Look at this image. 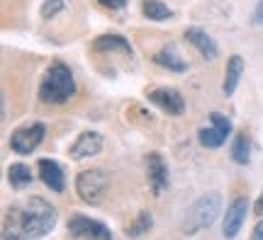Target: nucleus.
Segmentation results:
<instances>
[{"label": "nucleus", "mask_w": 263, "mask_h": 240, "mask_svg": "<svg viewBox=\"0 0 263 240\" xmlns=\"http://www.w3.org/2000/svg\"><path fill=\"white\" fill-rule=\"evenodd\" d=\"M185 39H188L190 44H193V47L200 51V56H202V58H207V61H215L217 54H219V49H217L215 39L210 37L205 29L188 27V29H185Z\"/></svg>", "instance_id": "nucleus-13"}, {"label": "nucleus", "mask_w": 263, "mask_h": 240, "mask_svg": "<svg viewBox=\"0 0 263 240\" xmlns=\"http://www.w3.org/2000/svg\"><path fill=\"white\" fill-rule=\"evenodd\" d=\"M93 49L95 51H100V54H132V47L129 41L120 34H103V37H98L93 41Z\"/></svg>", "instance_id": "nucleus-14"}, {"label": "nucleus", "mask_w": 263, "mask_h": 240, "mask_svg": "<svg viewBox=\"0 0 263 240\" xmlns=\"http://www.w3.org/2000/svg\"><path fill=\"white\" fill-rule=\"evenodd\" d=\"M100 5H105V8L110 10H122L124 5H127V0H98Z\"/></svg>", "instance_id": "nucleus-22"}, {"label": "nucleus", "mask_w": 263, "mask_h": 240, "mask_svg": "<svg viewBox=\"0 0 263 240\" xmlns=\"http://www.w3.org/2000/svg\"><path fill=\"white\" fill-rule=\"evenodd\" d=\"M37 170H39V177L42 182L51 189V192L61 194L66 189V177H64V170L59 165L57 160H49V158H42L37 163Z\"/></svg>", "instance_id": "nucleus-12"}, {"label": "nucleus", "mask_w": 263, "mask_h": 240, "mask_svg": "<svg viewBox=\"0 0 263 240\" xmlns=\"http://www.w3.org/2000/svg\"><path fill=\"white\" fill-rule=\"evenodd\" d=\"M107 187H110V175L105 172L103 167L83 170L81 175L76 177V192L90 206H98V204L103 202L105 194H107Z\"/></svg>", "instance_id": "nucleus-4"}, {"label": "nucleus", "mask_w": 263, "mask_h": 240, "mask_svg": "<svg viewBox=\"0 0 263 240\" xmlns=\"http://www.w3.org/2000/svg\"><path fill=\"white\" fill-rule=\"evenodd\" d=\"M251 240H263V221H261V223H256L254 233H251Z\"/></svg>", "instance_id": "nucleus-24"}, {"label": "nucleus", "mask_w": 263, "mask_h": 240, "mask_svg": "<svg viewBox=\"0 0 263 240\" xmlns=\"http://www.w3.org/2000/svg\"><path fill=\"white\" fill-rule=\"evenodd\" d=\"M103 150V136L98 131H83L78 139L71 143L68 148V156L73 160H85V158H93Z\"/></svg>", "instance_id": "nucleus-9"}, {"label": "nucleus", "mask_w": 263, "mask_h": 240, "mask_svg": "<svg viewBox=\"0 0 263 240\" xmlns=\"http://www.w3.org/2000/svg\"><path fill=\"white\" fill-rule=\"evenodd\" d=\"M42 139H44V124H39V121L25 124V126H20V129L12 131L10 148H12L15 153H20V156H27V153H32V150L42 143Z\"/></svg>", "instance_id": "nucleus-6"}, {"label": "nucleus", "mask_w": 263, "mask_h": 240, "mask_svg": "<svg viewBox=\"0 0 263 240\" xmlns=\"http://www.w3.org/2000/svg\"><path fill=\"white\" fill-rule=\"evenodd\" d=\"M249 199L246 197H236L234 202L229 204V209H227L224 213V223H222V235H224L227 240H232L239 235V231H241V226H244L246 221V213H249Z\"/></svg>", "instance_id": "nucleus-7"}, {"label": "nucleus", "mask_w": 263, "mask_h": 240, "mask_svg": "<svg viewBox=\"0 0 263 240\" xmlns=\"http://www.w3.org/2000/svg\"><path fill=\"white\" fill-rule=\"evenodd\" d=\"M141 10H144V17L154 19V22H163V19L173 17V12H171L168 5H163L159 0H144V3H141Z\"/></svg>", "instance_id": "nucleus-18"}, {"label": "nucleus", "mask_w": 263, "mask_h": 240, "mask_svg": "<svg viewBox=\"0 0 263 240\" xmlns=\"http://www.w3.org/2000/svg\"><path fill=\"white\" fill-rule=\"evenodd\" d=\"M154 61L159 66H163V68H168V71H173V73H185L188 71V66H185V61L180 58V54L176 51V47H163L159 51V54L154 56Z\"/></svg>", "instance_id": "nucleus-16"}, {"label": "nucleus", "mask_w": 263, "mask_h": 240, "mask_svg": "<svg viewBox=\"0 0 263 240\" xmlns=\"http://www.w3.org/2000/svg\"><path fill=\"white\" fill-rule=\"evenodd\" d=\"M149 100L154 102L159 110L171 114V117H178V114H183V110H185V102H183L180 93L173 90V88H156V90H151Z\"/></svg>", "instance_id": "nucleus-10"}, {"label": "nucleus", "mask_w": 263, "mask_h": 240, "mask_svg": "<svg viewBox=\"0 0 263 240\" xmlns=\"http://www.w3.org/2000/svg\"><path fill=\"white\" fill-rule=\"evenodd\" d=\"M57 219V209L47 199L32 197L27 202L8 206L0 240H42L54 231Z\"/></svg>", "instance_id": "nucleus-1"}, {"label": "nucleus", "mask_w": 263, "mask_h": 240, "mask_svg": "<svg viewBox=\"0 0 263 240\" xmlns=\"http://www.w3.org/2000/svg\"><path fill=\"white\" fill-rule=\"evenodd\" d=\"M8 180L10 185L15 187V189H25L27 185H32V170L27 165H22V163H15V165L8 167Z\"/></svg>", "instance_id": "nucleus-17"}, {"label": "nucleus", "mask_w": 263, "mask_h": 240, "mask_svg": "<svg viewBox=\"0 0 263 240\" xmlns=\"http://www.w3.org/2000/svg\"><path fill=\"white\" fill-rule=\"evenodd\" d=\"M254 25L256 27H263V0H258V5L254 10Z\"/></svg>", "instance_id": "nucleus-23"}, {"label": "nucleus", "mask_w": 263, "mask_h": 240, "mask_svg": "<svg viewBox=\"0 0 263 240\" xmlns=\"http://www.w3.org/2000/svg\"><path fill=\"white\" fill-rule=\"evenodd\" d=\"M76 95V80L71 68L61 61L51 63L39 85V97L47 104H64Z\"/></svg>", "instance_id": "nucleus-2"}, {"label": "nucleus", "mask_w": 263, "mask_h": 240, "mask_svg": "<svg viewBox=\"0 0 263 240\" xmlns=\"http://www.w3.org/2000/svg\"><path fill=\"white\" fill-rule=\"evenodd\" d=\"M68 233L81 240H112V233L105 223L95 221L90 216H83V213H76L68 219Z\"/></svg>", "instance_id": "nucleus-5"}, {"label": "nucleus", "mask_w": 263, "mask_h": 240, "mask_svg": "<svg viewBox=\"0 0 263 240\" xmlns=\"http://www.w3.org/2000/svg\"><path fill=\"white\" fill-rule=\"evenodd\" d=\"M254 211H256V216H261L263 219V194L256 199V204H254Z\"/></svg>", "instance_id": "nucleus-25"}, {"label": "nucleus", "mask_w": 263, "mask_h": 240, "mask_svg": "<svg viewBox=\"0 0 263 240\" xmlns=\"http://www.w3.org/2000/svg\"><path fill=\"white\" fill-rule=\"evenodd\" d=\"M61 10H64V0H47V3L42 5V17L51 19L54 15H59Z\"/></svg>", "instance_id": "nucleus-21"}, {"label": "nucleus", "mask_w": 263, "mask_h": 240, "mask_svg": "<svg viewBox=\"0 0 263 240\" xmlns=\"http://www.w3.org/2000/svg\"><path fill=\"white\" fill-rule=\"evenodd\" d=\"M151 223H154L151 213L149 211H141L139 216L134 219V223L127 228V235H129V238H139V235H144V233L151 228Z\"/></svg>", "instance_id": "nucleus-19"}, {"label": "nucleus", "mask_w": 263, "mask_h": 240, "mask_svg": "<svg viewBox=\"0 0 263 240\" xmlns=\"http://www.w3.org/2000/svg\"><path fill=\"white\" fill-rule=\"evenodd\" d=\"M146 177L154 194H163L168 187V165L159 153H149L146 156Z\"/></svg>", "instance_id": "nucleus-11"}, {"label": "nucleus", "mask_w": 263, "mask_h": 240, "mask_svg": "<svg viewBox=\"0 0 263 240\" xmlns=\"http://www.w3.org/2000/svg\"><path fill=\"white\" fill-rule=\"evenodd\" d=\"M229 134H232V124H229V119L222 117V114H212V126L200 129L197 139H200V143H202L205 148H219L227 141Z\"/></svg>", "instance_id": "nucleus-8"}, {"label": "nucleus", "mask_w": 263, "mask_h": 240, "mask_svg": "<svg viewBox=\"0 0 263 240\" xmlns=\"http://www.w3.org/2000/svg\"><path fill=\"white\" fill-rule=\"evenodd\" d=\"M249 158H251V153H249V141H246V136H236L234 146H232V160L239 163V165H246Z\"/></svg>", "instance_id": "nucleus-20"}, {"label": "nucleus", "mask_w": 263, "mask_h": 240, "mask_svg": "<svg viewBox=\"0 0 263 240\" xmlns=\"http://www.w3.org/2000/svg\"><path fill=\"white\" fill-rule=\"evenodd\" d=\"M241 73H244V58L241 56H232L229 61H227V73H224V83H222V90L224 95H234L236 85L241 80Z\"/></svg>", "instance_id": "nucleus-15"}, {"label": "nucleus", "mask_w": 263, "mask_h": 240, "mask_svg": "<svg viewBox=\"0 0 263 240\" xmlns=\"http://www.w3.org/2000/svg\"><path fill=\"white\" fill-rule=\"evenodd\" d=\"M222 211V197L217 192H207L202 194L195 204H193V209H190L188 219H185V233H195V231H202L207 226H212L215 219L219 216Z\"/></svg>", "instance_id": "nucleus-3"}]
</instances>
